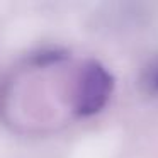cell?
Segmentation results:
<instances>
[{"label": "cell", "mask_w": 158, "mask_h": 158, "mask_svg": "<svg viewBox=\"0 0 158 158\" xmlns=\"http://www.w3.org/2000/svg\"><path fill=\"white\" fill-rule=\"evenodd\" d=\"M107 82L106 75L100 68L92 66L85 72L82 82V90H80V102L78 109L82 112H92L100 107V104L104 102V97L107 94Z\"/></svg>", "instance_id": "cell-1"}, {"label": "cell", "mask_w": 158, "mask_h": 158, "mask_svg": "<svg viewBox=\"0 0 158 158\" xmlns=\"http://www.w3.org/2000/svg\"><path fill=\"white\" fill-rule=\"evenodd\" d=\"M153 85H155V87H156V89H158V72L155 73V77H153Z\"/></svg>", "instance_id": "cell-2"}]
</instances>
